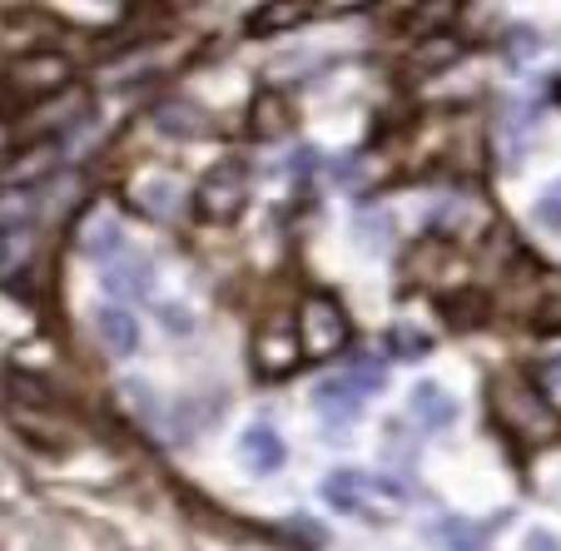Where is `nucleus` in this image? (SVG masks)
<instances>
[{
    "label": "nucleus",
    "instance_id": "obj_1",
    "mask_svg": "<svg viewBox=\"0 0 561 551\" xmlns=\"http://www.w3.org/2000/svg\"><path fill=\"white\" fill-rule=\"evenodd\" d=\"M488 413L507 437L522 447H547L561 437V413L547 403V392L527 378H492L488 388Z\"/></svg>",
    "mask_w": 561,
    "mask_h": 551
},
{
    "label": "nucleus",
    "instance_id": "obj_2",
    "mask_svg": "<svg viewBox=\"0 0 561 551\" xmlns=\"http://www.w3.org/2000/svg\"><path fill=\"white\" fill-rule=\"evenodd\" d=\"M323 502L343 517H358V521H392L408 512V487L403 482L382 478V472H358V467H339L329 478L318 482Z\"/></svg>",
    "mask_w": 561,
    "mask_h": 551
},
{
    "label": "nucleus",
    "instance_id": "obj_3",
    "mask_svg": "<svg viewBox=\"0 0 561 551\" xmlns=\"http://www.w3.org/2000/svg\"><path fill=\"white\" fill-rule=\"evenodd\" d=\"M249 209V164L244 160H219L194 190V214L204 223H233Z\"/></svg>",
    "mask_w": 561,
    "mask_h": 551
},
{
    "label": "nucleus",
    "instance_id": "obj_4",
    "mask_svg": "<svg viewBox=\"0 0 561 551\" xmlns=\"http://www.w3.org/2000/svg\"><path fill=\"white\" fill-rule=\"evenodd\" d=\"M348 338H353V323H348V313H343L339 298L308 294L304 303H298V343H304V353L329 358V353L348 348Z\"/></svg>",
    "mask_w": 561,
    "mask_h": 551
},
{
    "label": "nucleus",
    "instance_id": "obj_5",
    "mask_svg": "<svg viewBox=\"0 0 561 551\" xmlns=\"http://www.w3.org/2000/svg\"><path fill=\"white\" fill-rule=\"evenodd\" d=\"M65 80H70V65L60 55H25V60H15L11 70L0 74V90H11L15 110H21V105L45 100L50 90H60Z\"/></svg>",
    "mask_w": 561,
    "mask_h": 551
},
{
    "label": "nucleus",
    "instance_id": "obj_6",
    "mask_svg": "<svg viewBox=\"0 0 561 551\" xmlns=\"http://www.w3.org/2000/svg\"><path fill=\"white\" fill-rule=\"evenodd\" d=\"M100 284H105V294H115L119 303H139V298H149V288H154V264H149L145 254H135V249H119V254H110L105 264H100Z\"/></svg>",
    "mask_w": 561,
    "mask_h": 551
},
{
    "label": "nucleus",
    "instance_id": "obj_7",
    "mask_svg": "<svg viewBox=\"0 0 561 551\" xmlns=\"http://www.w3.org/2000/svg\"><path fill=\"white\" fill-rule=\"evenodd\" d=\"M408 413H413V423L423 427V433H447V427L457 423V398L433 378L413 382V392H408Z\"/></svg>",
    "mask_w": 561,
    "mask_h": 551
},
{
    "label": "nucleus",
    "instance_id": "obj_8",
    "mask_svg": "<svg viewBox=\"0 0 561 551\" xmlns=\"http://www.w3.org/2000/svg\"><path fill=\"white\" fill-rule=\"evenodd\" d=\"M304 358H308L304 343H298V333H288V329H268V333H259V343H254L259 378H288Z\"/></svg>",
    "mask_w": 561,
    "mask_h": 551
},
{
    "label": "nucleus",
    "instance_id": "obj_9",
    "mask_svg": "<svg viewBox=\"0 0 561 551\" xmlns=\"http://www.w3.org/2000/svg\"><path fill=\"white\" fill-rule=\"evenodd\" d=\"M239 462H244L254 478H274L278 467L288 462V447L268 423H254L244 437H239Z\"/></svg>",
    "mask_w": 561,
    "mask_h": 551
},
{
    "label": "nucleus",
    "instance_id": "obj_10",
    "mask_svg": "<svg viewBox=\"0 0 561 551\" xmlns=\"http://www.w3.org/2000/svg\"><path fill=\"white\" fill-rule=\"evenodd\" d=\"M95 333L115 358H135L139 353V319L125 303H100L95 308Z\"/></svg>",
    "mask_w": 561,
    "mask_h": 551
},
{
    "label": "nucleus",
    "instance_id": "obj_11",
    "mask_svg": "<svg viewBox=\"0 0 561 551\" xmlns=\"http://www.w3.org/2000/svg\"><path fill=\"white\" fill-rule=\"evenodd\" d=\"M288 125H294V110H288L284 95H274V90H264V95L249 105V135L264 139V145H274V139L288 135Z\"/></svg>",
    "mask_w": 561,
    "mask_h": 551
},
{
    "label": "nucleus",
    "instance_id": "obj_12",
    "mask_svg": "<svg viewBox=\"0 0 561 551\" xmlns=\"http://www.w3.org/2000/svg\"><path fill=\"white\" fill-rule=\"evenodd\" d=\"M313 407L329 417V423H353L358 407H363V398L348 388V378H333V382H318L313 388Z\"/></svg>",
    "mask_w": 561,
    "mask_h": 551
},
{
    "label": "nucleus",
    "instance_id": "obj_13",
    "mask_svg": "<svg viewBox=\"0 0 561 551\" xmlns=\"http://www.w3.org/2000/svg\"><path fill=\"white\" fill-rule=\"evenodd\" d=\"M80 244H85V254H95L100 264H105L110 254H119V249H125V239H119L115 214H95V219L85 223V233H80Z\"/></svg>",
    "mask_w": 561,
    "mask_h": 551
},
{
    "label": "nucleus",
    "instance_id": "obj_14",
    "mask_svg": "<svg viewBox=\"0 0 561 551\" xmlns=\"http://www.w3.org/2000/svg\"><path fill=\"white\" fill-rule=\"evenodd\" d=\"M388 353L392 358H403V363H417V358L433 353V343H427V333H417V329H392L388 333Z\"/></svg>",
    "mask_w": 561,
    "mask_h": 551
},
{
    "label": "nucleus",
    "instance_id": "obj_15",
    "mask_svg": "<svg viewBox=\"0 0 561 551\" xmlns=\"http://www.w3.org/2000/svg\"><path fill=\"white\" fill-rule=\"evenodd\" d=\"M348 388L358 392V398H378V392L388 388V372H382V363H358V368L348 372Z\"/></svg>",
    "mask_w": 561,
    "mask_h": 551
},
{
    "label": "nucleus",
    "instance_id": "obj_16",
    "mask_svg": "<svg viewBox=\"0 0 561 551\" xmlns=\"http://www.w3.org/2000/svg\"><path fill=\"white\" fill-rule=\"evenodd\" d=\"M50 164H55V145H41L35 154H25L15 170H5V180H11V184H25V180H35V174H45Z\"/></svg>",
    "mask_w": 561,
    "mask_h": 551
},
{
    "label": "nucleus",
    "instance_id": "obj_17",
    "mask_svg": "<svg viewBox=\"0 0 561 551\" xmlns=\"http://www.w3.org/2000/svg\"><path fill=\"white\" fill-rule=\"evenodd\" d=\"M531 219L541 223V229H551V233H561V180L551 184L547 194L537 199V209H531Z\"/></svg>",
    "mask_w": 561,
    "mask_h": 551
},
{
    "label": "nucleus",
    "instance_id": "obj_18",
    "mask_svg": "<svg viewBox=\"0 0 561 551\" xmlns=\"http://www.w3.org/2000/svg\"><path fill=\"white\" fill-rule=\"evenodd\" d=\"M457 55V41H447V35H437L433 45H423V50H417V65H427V70H437V65L443 60H453Z\"/></svg>",
    "mask_w": 561,
    "mask_h": 551
},
{
    "label": "nucleus",
    "instance_id": "obj_19",
    "mask_svg": "<svg viewBox=\"0 0 561 551\" xmlns=\"http://www.w3.org/2000/svg\"><path fill=\"white\" fill-rule=\"evenodd\" d=\"M298 15H304L298 5H268V11H259V15H254V31H259V35H268V31H278L274 21H298Z\"/></svg>",
    "mask_w": 561,
    "mask_h": 551
},
{
    "label": "nucleus",
    "instance_id": "obj_20",
    "mask_svg": "<svg viewBox=\"0 0 561 551\" xmlns=\"http://www.w3.org/2000/svg\"><path fill=\"white\" fill-rule=\"evenodd\" d=\"M522 551H561V541L551 537L547 527H531L527 537H522Z\"/></svg>",
    "mask_w": 561,
    "mask_h": 551
},
{
    "label": "nucleus",
    "instance_id": "obj_21",
    "mask_svg": "<svg viewBox=\"0 0 561 551\" xmlns=\"http://www.w3.org/2000/svg\"><path fill=\"white\" fill-rule=\"evenodd\" d=\"M547 378H561V363H551V368H547Z\"/></svg>",
    "mask_w": 561,
    "mask_h": 551
}]
</instances>
